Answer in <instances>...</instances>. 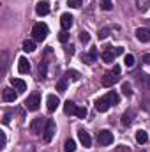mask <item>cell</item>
Masks as SVG:
<instances>
[{"mask_svg": "<svg viewBox=\"0 0 150 152\" xmlns=\"http://www.w3.org/2000/svg\"><path fill=\"white\" fill-rule=\"evenodd\" d=\"M134 117H136V112H134V110H127L125 113L122 115V120H120V122H122V126H124V127H129V126L133 124Z\"/></svg>", "mask_w": 150, "mask_h": 152, "instance_id": "obj_11", "label": "cell"}, {"mask_svg": "<svg viewBox=\"0 0 150 152\" xmlns=\"http://www.w3.org/2000/svg\"><path fill=\"white\" fill-rule=\"evenodd\" d=\"M0 136H2V149L5 147V143H7V136H5V133L4 131H0Z\"/></svg>", "mask_w": 150, "mask_h": 152, "instance_id": "obj_36", "label": "cell"}, {"mask_svg": "<svg viewBox=\"0 0 150 152\" xmlns=\"http://www.w3.org/2000/svg\"><path fill=\"white\" fill-rule=\"evenodd\" d=\"M23 50L28 51V53H32V51L36 50V42H34V41H25V42H23Z\"/></svg>", "mask_w": 150, "mask_h": 152, "instance_id": "obj_26", "label": "cell"}, {"mask_svg": "<svg viewBox=\"0 0 150 152\" xmlns=\"http://www.w3.org/2000/svg\"><path fill=\"white\" fill-rule=\"evenodd\" d=\"M76 110H78V106H76L71 99L64 103V113L66 115H76Z\"/></svg>", "mask_w": 150, "mask_h": 152, "instance_id": "obj_17", "label": "cell"}, {"mask_svg": "<svg viewBox=\"0 0 150 152\" xmlns=\"http://www.w3.org/2000/svg\"><path fill=\"white\" fill-rule=\"evenodd\" d=\"M39 104H41V96H39V92L30 94V96L25 99V108H27L28 112H37Z\"/></svg>", "mask_w": 150, "mask_h": 152, "instance_id": "obj_2", "label": "cell"}, {"mask_svg": "<svg viewBox=\"0 0 150 152\" xmlns=\"http://www.w3.org/2000/svg\"><path fill=\"white\" fill-rule=\"evenodd\" d=\"M118 80H120V75H115V73L110 71V73H104V76H103V80H101V81H103V85H104V87H113Z\"/></svg>", "mask_w": 150, "mask_h": 152, "instance_id": "obj_7", "label": "cell"}, {"mask_svg": "<svg viewBox=\"0 0 150 152\" xmlns=\"http://www.w3.org/2000/svg\"><path fill=\"white\" fill-rule=\"evenodd\" d=\"M36 12H37V16H46L50 12V4L46 0H41L37 5H36Z\"/></svg>", "mask_w": 150, "mask_h": 152, "instance_id": "obj_14", "label": "cell"}, {"mask_svg": "<svg viewBox=\"0 0 150 152\" xmlns=\"http://www.w3.org/2000/svg\"><path fill=\"white\" fill-rule=\"evenodd\" d=\"M39 78H46V62L41 60L39 64Z\"/></svg>", "mask_w": 150, "mask_h": 152, "instance_id": "obj_30", "label": "cell"}, {"mask_svg": "<svg viewBox=\"0 0 150 152\" xmlns=\"http://www.w3.org/2000/svg\"><path fill=\"white\" fill-rule=\"evenodd\" d=\"M113 51H115V57H117V55H122L124 53V48H115Z\"/></svg>", "mask_w": 150, "mask_h": 152, "instance_id": "obj_38", "label": "cell"}, {"mask_svg": "<svg viewBox=\"0 0 150 152\" xmlns=\"http://www.w3.org/2000/svg\"><path fill=\"white\" fill-rule=\"evenodd\" d=\"M95 58H97V51H95V50H92L90 53H83V55H81V60H83L85 64H94Z\"/></svg>", "mask_w": 150, "mask_h": 152, "instance_id": "obj_18", "label": "cell"}, {"mask_svg": "<svg viewBox=\"0 0 150 152\" xmlns=\"http://www.w3.org/2000/svg\"><path fill=\"white\" fill-rule=\"evenodd\" d=\"M81 2H83V0H69L67 4H69V7H74V9H78V7H81Z\"/></svg>", "mask_w": 150, "mask_h": 152, "instance_id": "obj_35", "label": "cell"}, {"mask_svg": "<svg viewBox=\"0 0 150 152\" xmlns=\"http://www.w3.org/2000/svg\"><path fill=\"white\" fill-rule=\"evenodd\" d=\"M60 104V99H58V96H55V94H50L48 97H46V108H48V112L50 113H53L55 110H57V106Z\"/></svg>", "mask_w": 150, "mask_h": 152, "instance_id": "obj_6", "label": "cell"}, {"mask_svg": "<svg viewBox=\"0 0 150 152\" xmlns=\"http://www.w3.org/2000/svg\"><path fill=\"white\" fill-rule=\"evenodd\" d=\"M97 143H99V145H103V147L111 145V143H113V133H111V131H108V129L99 131V133H97Z\"/></svg>", "mask_w": 150, "mask_h": 152, "instance_id": "obj_4", "label": "cell"}, {"mask_svg": "<svg viewBox=\"0 0 150 152\" xmlns=\"http://www.w3.org/2000/svg\"><path fill=\"white\" fill-rule=\"evenodd\" d=\"M18 71H20L21 75H25V73L30 71V62H28L25 57H20V58H18Z\"/></svg>", "mask_w": 150, "mask_h": 152, "instance_id": "obj_15", "label": "cell"}, {"mask_svg": "<svg viewBox=\"0 0 150 152\" xmlns=\"http://www.w3.org/2000/svg\"><path fill=\"white\" fill-rule=\"evenodd\" d=\"M136 39L141 42H150V28H136Z\"/></svg>", "mask_w": 150, "mask_h": 152, "instance_id": "obj_12", "label": "cell"}, {"mask_svg": "<svg viewBox=\"0 0 150 152\" xmlns=\"http://www.w3.org/2000/svg\"><path fill=\"white\" fill-rule=\"evenodd\" d=\"M76 117H78V118H85V117H87V108H85V106L78 108V110H76Z\"/></svg>", "mask_w": 150, "mask_h": 152, "instance_id": "obj_34", "label": "cell"}, {"mask_svg": "<svg viewBox=\"0 0 150 152\" xmlns=\"http://www.w3.org/2000/svg\"><path fill=\"white\" fill-rule=\"evenodd\" d=\"M141 62H145V64H150V53H145V55L141 57Z\"/></svg>", "mask_w": 150, "mask_h": 152, "instance_id": "obj_37", "label": "cell"}, {"mask_svg": "<svg viewBox=\"0 0 150 152\" xmlns=\"http://www.w3.org/2000/svg\"><path fill=\"white\" fill-rule=\"evenodd\" d=\"M104 97L110 101V104H118V101H120V97H118V94H117L115 90H110V92H108Z\"/></svg>", "mask_w": 150, "mask_h": 152, "instance_id": "obj_21", "label": "cell"}, {"mask_svg": "<svg viewBox=\"0 0 150 152\" xmlns=\"http://www.w3.org/2000/svg\"><path fill=\"white\" fill-rule=\"evenodd\" d=\"M9 118H11V115H9V113L4 115V124H9Z\"/></svg>", "mask_w": 150, "mask_h": 152, "instance_id": "obj_39", "label": "cell"}, {"mask_svg": "<svg viewBox=\"0 0 150 152\" xmlns=\"http://www.w3.org/2000/svg\"><path fill=\"white\" fill-rule=\"evenodd\" d=\"M136 7L140 9V11H149V7H150V0H136Z\"/></svg>", "mask_w": 150, "mask_h": 152, "instance_id": "obj_22", "label": "cell"}, {"mask_svg": "<svg viewBox=\"0 0 150 152\" xmlns=\"http://www.w3.org/2000/svg\"><path fill=\"white\" fill-rule=\"evenodd\" d=\"M11 85L16 88V92H18V94H21V92H25V90H27V83H25L23 80H20V78H12V80H11Z\"/></svg>", "mask_w": 150, "mask_h": 152, "instance_id": "obj_16", "label": "cell"}, {"mask_svg": "<svg viewBox=\"0 0 150 152\" xmlns=\"http://www.w3.org/2000/svg\"><path fill=\"white\" fill-rule=\"evenodd\" d=\"M124 64H125L127 67H133V66H134V55H131V53L125 55V57H124Z\"/></svg>", "mask_w": 150, "mask_h": 152, "instance_id": "obj_27", "label": "cell"}, {"mask_svg": "<svg viewBox=\"0 0 150 152\" xmlns=\"http://www.w3.org/2000/svg\"><path fill=\"white\" fill-rule=\"evenodd\" d=\"M79 41H81L83 44H87V42L90 41V34H88L87 30H81V32H79Z\"/></svg>", "mask_w": 150, "mask_h": 152, "instance_id": "obj_29", "label": "cell"}, {"mask_svg": "<svg viewBox=\"0 0 150 152\" xmlns=\"http://www.w3.org/2000/svg\"><path fill=\"white\" fill-rule=\"evenodd\" d=\"M66 78H67V80H73V81H78L81 76H79V73H78V71H74V69H69V71L66 73Z\"/></svg>", "mask_w": 150, "mask_h": 152, "instance_id": "obj_24", "label": "cell"}, {"mask_svg": "<svg viewBox=\"0 0 150 152\" xmlns=\"http://www.w3.org/2000/svg\"><path fill=\"white\" fill-rule=\"evenodd\" d=\"M110 36V28L108 27H104V28H101L99 30V34H97V37H99V41H103V39H106Z\"/></svg>", "mask_w": 150, "mask_h": 152, "instance_id": "obj_28", "label": "cell"}, {"mask_svg": "<svg viewBox=\"0 0 150 152\" xmlns=\"http://www.w3.org/2000/svg\"><path fill=\"white\" fill-rule=\"evenodd\" d=\"M101 57H103V60H104V62H108V64L113 62V58H115V51H113L111 46H106V50L103 51V55H101Z\"/></svg>", "mask_w": 150, "mask_h": 152, "instance_id": "obj_19", "label": "cell"}, {"mask_svg": "<svg viewBox=\"0 0 150 152\" xmlns=\"http://www.w3.org/2000/svg\"><path fill=\"white\" fill-rule=\"evenodd\" d=\"M110 106H111V104H110V101H108L106 97H99V99L95 101V110L101 112V113H103V112H108Z\"/></svg>", "mask_w": 150, "mask_h": 152, "instance_id": "obj_13", "label": "cell"}, {"mask_svg": "<svg viewBox=\"0 0 150 152\" xmlns=\"http://www.w3.org/2000/svg\"><path fill=\"white\" fill-rule=\"evenodd\" d=\"M78 138H79V142H81V145H83L85 149H88V147L92 145V138H90V134H88L85 129H79V131H78Z\"/></svg>", "mask_w": 150, "mask_h": 152, "instance_id": "obj_9", "label": "cell"}, {"mask_svg": "<svg viewBox=\"0 0 150 152\" xmlns=\"http://www.w3.org/2000/svg\"><path fill=\"white\" fill-rule=\"evenodd\" d=\"M140 152H145V151H143V149H141V151H140Z\"/></svg>", "mask_w": 150, "mask_h": 152, "instance_id": "obj_41", "label": "cell"}, {"mask_svg": "<svg viewBox=\"0 0 150 152\" xmlns=\"http://www.w3.org/2000/svg\"><path fill=\"white\" fill-rule=\"evenodd\" d=\"M57 90H58V92H66V90H67V78H66V76L57 81Z\"/></svg>", "mask_w": 150, "mask_h": 152, "instance_id": "obj_23", "label": "cell"}, {"mask_svg": "<svg viewBox=\"0 0 150 152\" xmlns=\"http://www.w3.org/2000/svg\"><path fill=\"white\" fill-rule=\"evenodd\" d=\"M101 7H103L104 11H111L113 9V2L111 0H101Z\"/></svg>", "mask_w": 150, "mask_h": 152, "instance_id": "obj_31", "label": "cell"}, {"mask_svg": "<svg viewBox=\"0 0 150 152\" xmlns=\"http://www.w3.org/2000/svg\"><path fill=\"white\" fill-rule=\"evenodd\" d=\"M73 16L69 14V12H64L62 16H60V25H62V30H69L71 27H73Z\"/></svg>", "mask_w": 150, "mask_h": 152, "instance_id": "obj_10", "label": "cell"}, {"mask_svg": "<svg viewBox=\"0 0 150 152\" xmlns=\"http://www.w3.org/2000/svg\"><path fill=\"white\" fill-rule=\"evenodd\" d=\"M64 151L66 152H74L76 151V142L74 140H67L66 145H64Z\"/></svg>", "mask_w": 150, "mask_h": 152, "instance_id": "obj_25", "label": "cell"}, {"mask_svg": "<svg viewBox=\"0 0 150 152\" xmlns=\"http://www.w3.org/2000/svg\"><path fill=\"white\" fill-rule=\"evenodd\" d=\"M122 92H124V96H131L133 94V90H131V85L125 81V83H122Z\"/></svg>", "mask_w": 150, "mask_h": 152, "instance_id": "obj_33", "label": "cell"}, {"mask_svg": "<svg viewBox=\"0 0 150 152\" xmlns=\"http://www.w3.org/2000/svg\"><path fill=\"white\" fill-rule=\"evenodd\" d=\"M44 118L42 117H37V118H34L32 122H30V131L34 133V134H41L42 131H44Z\"/></svg>", "mask_w": 150, "mask_h": 152, "instance_id": "obj_5", "label": "cell"}, {"mask_svg": "<svg viewBox=\"0 0 150 152\" xmlns=\"http://www.w3.org/2000/svg\"><path fill=\"white\" fill-rule=\"evenodd\" d=\"M16 99H18V92H14L12 88L7 87V88L2 90V101L4 103H14Z\"/></svg>", "mask_w": 150, "mask_h": 152, "instance_id": "obj_8", "label": "cell"}, {"mask_svg": "<svg viewBox=\"0 0 150 152\" xmlns=\"http://www.w3.org/2000/svg\"><path fill=\"white\" fill-rule=\"evenodd\" d=\"M48 32H50V28H48L46 23H36L34 28H32V37H34V41H41L42 42L48 37Z\"/></svg>", "mask_w": 150, "mask_h": 152, "instance_id": "obj_1", "label": "cell"}, {"mask_svg": "<svg viewBox=\"0 0 150 152\" xmlns=\"http://www.w3.org/2000/svg\"><path fill=\"white\" fill-rule=\"evenodd\" d=\"M66 53H67V55H73V53H74V48H73V46H71V48H67V50H66Z\"/></svg>", "mask_w": 150, "mask_h": 152, "instance_id": "obj_40", "label": "cell"}, {"mask_svg": "<svg viewBox=\"0 0 150 152\" xmlns=\"http://www.w3.org/2000/svg\"><path fill=\"white\" fill-rule=\"evenodd\" d=\"M55 133H57V126H55V122H53L51 118H48V120H46V126H44V131H42V138H44V142L50 143V142L53 140Z\"/></svg>", "mask_w": 150, "mask_h": 152, "instance_id": "obj_3", "label": "cell"}, {"mask_svg": "<svg viewBox=\"0 0 150 152\" xmlns=\"http://www.w3.org/2000/svg\"><path fill=\"white\" fill-rule=\"evenodd\" d=\"M136 142H138L140 145H143V143H147V142H149V134H147V131H143V129H140V131L136 133Z\"/></svg>", "mask_w": 150, "mask_h": 152, "instance_id": "obj_20", "label": "cell"}, {"mask_svg": "<svg viewBox=\"0 0 150 152\" xmlns=\"http://www.w3.org/2000/svg\"><path fill=\"white\" fill-rule=\"evenodd\" d=\"M58 41H60V42H64V44L69 41V34H67V30H62V32H58Z\"/></svg>", "mask_w": 150, "mask_h": 152, "instance_id": "obj_32", "label": "cell"}]
</instances>
